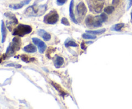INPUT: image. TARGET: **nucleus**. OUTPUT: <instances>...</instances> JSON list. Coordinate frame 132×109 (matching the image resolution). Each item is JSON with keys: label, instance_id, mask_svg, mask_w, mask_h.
I'll use <instances>...</instances> for the list:
<instances>
[{"label": "nucleus", "instance_id": "20e7f679", "mask_svg": "<svg viewBox=\"0 0 132 109\" xmlns=\"http://www.w3.org/2000/svg\"><path fill=\"white\" fill-rule=\"evenodd\" d=\"M32 31V28L29 25L20 24L14 29L13 32L14 35L19 36V37H24L25 35L31 33Z\"/></svg>", "mask_w": 132, "mask_h": 109}, {"label": "nucleus", "instance_id": "423d86ee", "mask_svg": "<svg viewBox=\"0 0 132 109\" xmlns=\"http://www.w3.org/2000/svg\"><path fill=\"white\" fill-rule=\"evenodd\" d=\"M76 12L79 18H82L87 13V8L83 2H80L76 6Z\"/></svg>", "mask_w": 132, "mask_h": 109}, {"label": "nucleus", "instance_id": "412c9836", "mask_svg": "<svg viewBox=\"0 0 132 109\" xmlns=\"http://www.w3.org/2000/svg\"><path fill=\"white\" fill-rule=\"evenodd\" d=\"M115 10V8L114 6H108L107 7H106L104 9V11L106 14H111Z\"/></svg>", "mask_w": 132, "mask_h": 109}, {"label": "nucleus", "instance_id": "473e14b6", "mask_svg": "<svg viewBox=\"0 0 132 109\" xmlns=\"http://www.w3.org/2000/svg\"><path fill=\"white\" fill-rule=\"evenodd\" d=\"M131 22L132 23V10L131 12Z\"/></svg>", "mask_w": 132, "mask_h": 109}, {"label": "nucleus", "instance_id": "c756f323", "mask_svg": "<svg viewBox=\"0 0 132 109\" xmlns=\"http://www.w3.org/2000/svg\"><path fill=\"white\" fill-rule=\"evenodd\" d=\"M30 1H31V0H24V1H22V3H23L25 5H27V4L29 3Z\"/></svg>", "mask_w": 132, "mask_h": 109}, {"label": "nucleus", "instance_id": "cd10ccee", "mask_svg": "<svg viewBox=\"0 0 132 109\" xmlns=\"http://www.w3.org/2000/svg\"><path fill=\"white\" fill-rule=\"evenodd\" d=\"M128 2H129L128 5V8H127L128 10H129L132 6V0H128Z\"/></svg>", "mask_w": 132, "mask_h": 109}, {"label": "nucleus", "instance_id": "0eeeda50", "mask_svg": "<svg viewBox=\"0 0 132 109\" xmlns=\"http://www.w3.org/2000/svg\"><path fill=\"white\" fill-rule=\"evenodd\" d=\"M32 41H33L34 44L37 46L39 51L41 53H43L46 48V46L45 42L37 38H32Z\"/></svg>", "mask_w": 132, "mask_h": 109}, {"label": "nucleus", "instance_id": "7ed1b4c3", "mask_svg": "<svg viewBox=\"0 0 132 109\" xmlns=\"http://www.w3.org/2000/svg\"><path fill=\"white\" fill-rule=\"evenodd\" d=\"M90 10L95 14H99L102 11L104 6L103 0H86Z\"/></svg>", "mask_w": 132, "mask_h": 109}, {"label": "nucleus", "instance_id": "5701e85b", "mask_svg": "<svg viewBox=\"0 0 132 109\" xmlns=\"http://www.w3.org/2000/svg\"><path fill=\"white\" fill-rule=\"evenodd\" d=\"M100 17H101V21L103 23L106 22L107 21V19H108V16H107L105 12L101 14Z\"/></svg>", "mask_w": 132, "mask_h": 109}, {"label": "nucleus", "instance_id": "aec40b11", "mask_svg": "<svg viewBox=\"0 0 132 109\" xmlns=\"http://www.w3.org/2000/svg\"><path fill=\"white\" fill-rule=\"evenodd\" d=\"M82 38L84 39H95L96 38V35L91 34V33H84L82 35Z\"/></svg>", "mask_w": 132, "mask_h": 109}, {"label": "nucleus", "instance_id": "a211bd4d", "mask_svg": "<svg viewBox=\"0 0 132 109\" xmlns=\"http://www.w3.org/2000/svg\"><path fill=\"white\" fill-rule=\"evenodd\" d=\"M24 4L23 3H18V4H12V5H9V7L10 8L14 9V10H18V9H20L24 6Z\"/></svg>", "mask_w": 132, "mask_h": 109}, {"label": "nucleus", "instance_id": "6e6552de", "mask_svg": "<svg viewBox=\"0 0 132 109\" xmlns=\"http://www.w3.org/2000/svg\"><path fill=\"white\" fill-rule=\"evenodd\" d=\"M73 6H74V1H73V0H71L69 7L70 17L71 20H72L73 23H76V24H77L78 22H77V19H76V16H75L74 12H73Z\"/></svg>", "mask_w": 132, "mask_h": 109}, {"label": "nucleus", "instance_id": "9d476101", "mask_svg": "<svg viewBox=\"0 0 132 109\" xmlns=\"http://www.w3.org/2000/svg\"><path fill=\"white\" fill-rule=\"evenodd\" d=\"M1 36H2L1 42H2V43H4L5 40H6V35H7V31H6V26H5V23H4L3 21H1Z\"/></svg>", "mask_w": 132, "mask_h": 109}, {"label": "nucleus", "instance_id": "f8f14e48", "mask_svg": "<svg viewBox=\"0 0 132 109\" xmlns=\"http://www.w3.org/2000/svg\"><path fill=\"white\" fill-rule=\"evenodd\" d=\"M51 83H52V85H53V87H54L55 89L57 90L58 92L60 93V94L62 96H64L67 94V92L64 91V90L63 89V88H62V87H61L59 84H57V83H55V82H52Z\"/></svg>", "mask_w": 132, "mask_h": 109}, {"label": "nucleus", "instance_id": "c85d7f7f", "mask_svg": "<svg viewBox=\"0 0 132 109\" xmlns=\"http://www.w3.org/2000/svg\"><path fill=\"white\" fill-rule=\"evenodd\" d=\"M81 48H82V49H84V50L86 49V46H85V42H82V43H81Z\"/></svg>", "mask_w": 132, "mask_h": 109}, {"label": "nucleus", "instance_id": "dca6fc26", "mask_svg": "<svg viewBox=\"0 0 132 109\" xmlns=\"http://www.w3.org/2000/svg\"><path fill=\"white\" fill-rule=\"evenodd\" d=\"M102 22L101 19L100 15H97V16L94 17V28H98V27H101L102 26Z\"/></svg>", "mask_w": 132, "mask_h": 109}, {"label": "nucleus", "instance_id": "6ab92c4d", "mask_svg": "<svg viewBox=\"0 0 132 109\" xmlns=\"http://www.w3.org/2000/svg\"><path fill=\"white\" fill-rule=\"evenodd\" d=\"M124 26H125L124 23H118V24H115V25L112 28V29L115 31H120L122 29V28H123Z\"/></svg>", "mask_w": 132, "mask_h": 109}, {"label": "nucleus", "instance_id": "2f4dec72", "mask_svg": "<svg viewBox=\"0 0 132 109\" xmlns=\"http://www.w3.org/2000/svg\"><path fill=\"white\" fill-rule=\"evenodd\" d=\"M6 55H5V54H4V55H3V56H2V57H1V58H0V63H1V62H2L3 59L5 58H6Z\"/></svg>", "mask_w": 132, "mask_h": 109}, {"label": "nucleus", "instance_id": "ddd939ff", "mask_svg": "<svg viewBox=\"0 0 132 109\" xmlns=\"http://www.w3.org/2000/svg\"><path fill=\"white\" fill-rule=\"evenodd\" d=\"M24 51L25 52L28 53H35L37 50L35 45L32 44H29L27 46H26L25 47L23 48Z\"/></svg>", "mask_w": 132, "mask_h": 109}, {"label": "nucleus", "instance_id": "a878e982", "mask_svg": "<svg viewBox=\"0 0 132 109\" xmlns=\"http://www.w3.org/2000/svg\"><path fill=\"white\" fill-rule=\"evenodd\" d=\"M6 66H10V67H14L17 68V69H19V68L21 67V65H19V64H9L6 65Z\"/></svg>", "mask_w": 132, "mask_h": 109}, {"label": "nucleus", "instance_id": "b1692460", "mask_svg": "<svg viewBox=\"0 0 132 109\" xmlns=\"http://www.w3.org/2000/svg\"><path fill=\"white\" fill-rule=\"evenodd\" d=\"M61 23H62V24H64V25H65V26H70V24L69 21H68V19H67V18H65V17L62 18Z\"/></svg>", "mask_w": 132, "mask_h": 109}, {"label": "nucleus", "instance_id": "1a4fd4ad", "mask_svg": "<svg viewBox=\"0 0 132 109\" xmlns=\"http://www.w3.org/2000/svg\"><path fill=\"white\" fill-rule=\"evenodd\" d=\"M37 34L41 36L46 41H49L51 38V35H50V33L46 32V31L43 30V29H39V30L37 31Z\"/></svg>", "mask_w": 132, "mask_h": 109}, {"label": "nucleus", "instance_id": "7c9ffc66", "mask_svg": "<svg viewBox=\"0 0 132 109\" xmlns=\"http://www.w3.org/2000/svg\"><path fill=\"white\" fill-rule=\"evenodd\" d=\"M119 3V0H113V2H112V3H113V5H117Z\"/></svg>", "mask_w": 132, "mask_h": 109}, {"label": "nucleus", "instance_id": "39448f33", "mask_svg": "<svg viewBox=\"0 0 132 109\" xmlns=\"http://www.w3.org/2000/svg\"><path fill=\"white\" fill-rule=\"evenodd\" d=\"M59 20V15L56 10H52L46 14L43 19V22L48 24H54Z\"/></svg>", "mask_w": 132, "mask_h": 109}, {"label": "nucleus", "instance_id": "f3484780", "mask_svg": "<svg viewBox=\"0 0 132 109\" xmlns=\"http://www.w3.org/2000/svg\"><path fill=\"white\" fill-rule=\"evenodd\" d=\"M106 31L105 29H97V30H86V32L88 33H91L93 35H101L103 34V33H104Z\"/></svg>", "mask_w": 132, "mask_h": 109}, {"label": "nucleus", "instance_id": "393cba45", "mask_svg": "<svg viewBox=\"0 0 132 109\" xmlns=\"http://www.w3.org/2000/svg\"><path fill=\"white\" fill-rule=\"evenodd\" d=\"M21 59L23 60V61L26 62H28L30 61V59L29 58V57H28V56L25 55H21Z\"/></svg>", "mask_w": 132, "mask_h": 109}, {"label": "nucleus", "instance_id": "bb28decb", "mask_svg": "<svg viewBox=\"0 0 132 109\" xmlns=\"http://www.w3.org/2000/svg\"><path fill=\"white\" fill-rule=\"evenodd\" d=\"M67 1V0H57V3L58 5L61 6V5H63Z\"/></svg>", "mask_w": 132, "mask_h": 109}, {"label": "nucleus", "instance_id": "9b49d317", "mask_svg": "<svg viewBox=\"0 0 132 109\" xmlns=\"http://www.w3.org/2000/svg\"><path fill=\"white\" fill-rule=\"evenodd\" d=\"M5 16L6 17L9 18L10 19V21L12 22L14 24H18V21L16 17L15 16L14 14H13L12 12H7L5 13Z\"/></svg>", "mask_w": 132, "mask_h": 109}, {"label": "nucleus", "instance_id": "f03ea898", "mask_svg": "<svg viewBox=\"0 0 132 109\" xmlns=\"http://www.w3.org/2000/svg\"><path fill=\"white\" fill-rule=\"evenodd\" d=\"M21 45V42L18 37H15L13 38L12 42L10 43L7 49H6V53H5L6 57L11 56L12 55H14L17 51L20 49Z\"/></svg>", "mask_w": 132, "mask_h": 109}, {"label": "nucleus", "instance_id": "2eb2a0df", "mask_svg": "<svg viewBox=\"0 0 132 109\" xmlns=\"http://www.w3.org/2000/svg\"><path fill=\"white\" fill-rule=\"evenodd\" d=\"M64 64V58L61 56H56V58L54 60V65L56 68H59Z\"/></svg>", "mask_w": 132, "mask_h": 109}, {"label": "nucleus", "instance_id": "4be33fe9", "mask_svg": "<svg viewBox=\"0 0 132 109\" xmlns=\"http://www.w3.org/2000/svg\"><path fill=\"white\" fill-rule=\"evenodd\" d=\"M65 46L66 47H70V46H72V47H77L78 45L76 42H75L73 41H68L66 42L65 43Z\"/></svg>", "mask_w": 132, "mask_h": 109}, {"label": "nucleus", "instance_id": "4468645a", "mask_svg": "<svg viewBox=\"0 0 132 109\" xmlns=\"http://www.w3.org/2000/svg\"><path fill=\"white\" fill-rule=\"evenodd\" d=\"M94 17L92 15H88L87 17L85 19V24L89 28L94 27Z\"/></svg>", "mask_w": 132, "mask_h": 109}, {"label": "nucleus", "instance_id": "f257e3e1", "mask_svg": "<svg viewBox=\"0 0 132 109\" xmlns=\"http://www.w3.org/2000/svg\"><path fill=\"white\" fill-rule=\"evenodd\" d=\"M47 6L46 5L42 6L32 5L26 9L24 15L27 17H37L43 15L46 10Z\"/></svg>", "mask_w": 132, "mask_h": 109}]
</instances>
